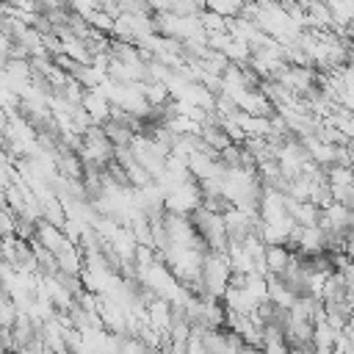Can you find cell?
I'll return each mask as SVG.
<instances>
[{"mask_svg":"<svg viewBox=\"0 0 354 354\" xmlns=\"http://www.w3.org/2000/svg\"><path fill=\"white\" fill-rule=\"evenodd\" d=\"M243 3L246 0H205V8H210V11H218L221 17H238L241 11H243Z\"/></svg>","mask_w":354,"mask_h":354,"instance_id":"10","label":"cell"},{"mask_svg":"<svg viewBox=\"0 0 354 354\" xmlns=\"http://www.w3.org/2000/svg\"><path fill=\"white\" fill-rule=\"evenodd\" d=\"M111 100L94 86V88H86V97H83V108L91 113V119H94V124H102L108 116H111Z\"/></svg>","mask_w":354,"mask_h":354,"instance_id":"5","label":"cell"},{"mask_svg":"<svg viewBox=\"0 0 354 354\" xmlns=\"http://www.w3.org/2000/svg\"><path fill=\"white\" fill-rule=\"evenodd\" d=\"M14 235H17V238H25V241H30V238L36 235V221H33L30 216H25V213L14 216Z\"/></svg>","mask_w":354,"mask_h":354,"instance_id":"13","label":"cell"},{"mask_svg":"<svg viewBox=\"0 0 354 354\" xmlns=\"http://www.w3.org/2000/svg\"><path fill=\"white\" fill-rule=\"evenodd\" d=\"M199 136H202V141H205V144H210V147H213V149H218V152L232 141V138L224 133V127H221L218 122H216V124H199Z\"/></svg>","mask_w":354,"mask_h":354,"instance_id":"8","label":"cell"},{"mask_svg":"<svg viewBox=\"0 0 354 354\" xmlns=\"http://www.w3.org/2000/svg\"><path fill=\"white\" fill-rule=\"evenodd\" d=\"M227 257H230V268H232V271H241V274L254 271V257H252V252L246 249V243L230 241V243H227Z\"/></svg>","mask_w":354,"mask_h":354,"instance_id":"7","label":"cell"},{"mask_svg":"<svg viewBox=\"0 0 354 354\" xmlns=\"http://www.w3.org/2000/svg\"><path fill=\"white\" fill-rule=\"evenodd\" d=\"M86 19L91 22V28H97V30L113 36V17H111L108 11H102V8H91V11L86 14Z\"/></svg>","mask_w":354,"mask_h":354,"instance_id":"11","label":"cell"},{"mask_svg":"<svg viewBox=\"0 0 354 354\" xmlns=\"http://www.w3.org/2000/svg\"><path fill=\"white\" fill-rule=\"evenodd\" d=\"M199 22H202V28H205L207 33L227 30V17H221L218 11H210V8H205V11L199 14Z\"/></svg>","mask_w":354,"mask_h":354,"instance_id":"12","label":"cell"},{"mask_svg":"<svg viewBox=\"0 0 354 354\" xmlns=\"http://www.w3.org/2000/svg\"><path fill=\"white\" fill-rule=\"evenodd\" d=\"M290 260H293V249L288 243H266V266H268V274L282 277L288 271Z\"/></svg>","mask_w":354,"mask_h":354,"instance_id":"3","label":"cell"},{"mask_svg":"<svg viewBox=\"0 0 354 354\" xmlns=\"http://www.w3.org/2000/svg\"><path fill=\"white\" fill-rule=\"evenodd\" d=\"M147 324L160 329V332H169V326H171V301L166 296H155L147 304Z\"/></svg>","mask_w":354,"mask_h":354,"instance_id":"4","label":"cell"},{"mask_svg":"<svg viewBox=\"0 0 354 354\" xmlns=\"http://www.w3.org/2000/svg\"><path fill=\"white\" fill-rule=\"evenodd\" d=\"M232 64H243V61H249V55H252V47L243 41V39H230L227 41V47L221 50Z\"/></svg>","mask_w":354,"mask_h":354,"instance_id":"9","label":"cell"},{"mask_svg":"<svg viewBox=\"0 0 354 354\" xmlns=\"http://www.w3.org/2000/svg\"><path fill=\"white\" fill-rule=\"evenodd\" d=\"M337 340V329L326 321V313L313 321V348L315 351H332Z\"/></svg>","mask_w":354,"mask_h":354,"instance_id":"6","label":"cell"},{"mask_svg":"<svg viewBox=\"0 0 354 354\" xmlns=\"http://www.w3.org/2000/svg\"><path fill=\"white\" fill-rule=\"evenodd\" d=\"M191 216V224L196 227V232L207 241V246L210 249H221V252H227V243H230V238H227V224H224V213H213V210H207V207H196V210H191L188 213Z\"/></svg>","mask_w":354,"mask_h":354,"instance_id":"1","label":"cell"},{"mask_svg":"<svg viewBox=\"0 0 354 354\" xmlns=\"http://www.w3.org/2000/svg\"><path fill=\"white\" fill-rule=\"evenodd\" d=\"M199 205H202V188H199V180H196V177L171 185L169 194H166V202H163L166 210L183 213V216H188V213L196 210Z\"/></svg>","mask_w":354,"mask_h":354,"instance_id":"2","label":"cell"}]
</instances>
